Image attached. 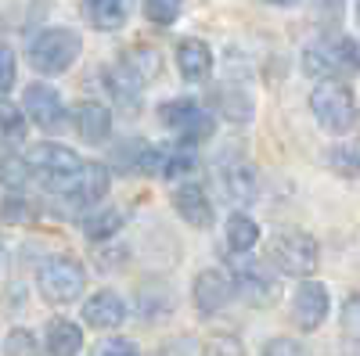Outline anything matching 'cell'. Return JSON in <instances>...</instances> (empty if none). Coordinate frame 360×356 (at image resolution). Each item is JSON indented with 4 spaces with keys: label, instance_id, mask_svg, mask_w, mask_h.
I'll use <instances>...</instances> for the list:
<instances>
[{
    "label": "cell",
    "instance_id": "cell-1",
    "mask_svg": "<svg viewBox=\"0 0 360 356\" xmlns=\"http://www.w3.org/2000/svg\"><path fill=\"white\" fill-rule=\"evenodd\" d=\"M303 69L314 79H342L360 72V47L349 37H321L303 51Z\"/></svg>",
    "mask_w": 360,
    "mask_h": 356
},
{
    "label": "cell",
    "instance_id": "cell-2",
    "mask_svg": "<svg viewBox=\"0 0 360 356\" xmlns=\"http://www.w3.org/2000/svg\"><path fill=\"white\" fill-rule=\"evenodd\" d=\"M79 51H83V40L76 29L54 25V29H44V33L33 37V44H29V65L40 76H62L72 69Z\"/></svg>",
    "mask_w": 360,
    "mask_h": 356
},
{
    "label": "cell",
    "instance_id": "cell-3",
    "mask_svg": "<svg viewBox=\"0 0 360 356\" xmlns=\"http://www.w3.org/2000/svg\"><path fill=\"white\" fill-rule=\"evenodd\" d=\"M266 259L278 274H288V277H310L317 270V259H321V249L314 242V234L307 230H278L266 245Z\"/></svg>",
    "mask_w": 360,
    "mask_h": 356
},
{
    "label": "cell",
    "instance_id": "cell-4",
    "mask_svg": "<svg viewBox=\"0 0 360 356\" xmlns=\"http://www.w3.org/2000/svg\"><path fill=\"white\" fill-rule=\"evenodd\" d=\"M25 162H29V173L54 195H65L69 184L76 180L79 166H83V159L76 152H69V147H62V144H51V140L29 147Z\"/></svg>",
    "mask_w": 360,
    "mask_h": 356
},
{
    "label": "cell",
    "instance_id": "cell-5",
    "mask_svg": "<svg viewBox=\"0 0 360 356\" xmlns=\"http://www.w3.org/2000/svg\"><path fill=\"white\" fill-rule=\"evenodd\" d=\"M310 112L317 119V126L328 133H349L353 119H356V101L353 91L339 79H321L310 94Z\"/></svg>",
    "mask_w": 360,
    "mask_h": 356
},
{
    "label": "cell",
    "instance_id": "cell-6",
    "mask_svg": "<svg viewBox=\"0 0 360 356\" xmlns=\"http://www.w3.org/2000/svg\"><path fill=\"white\" fill-rule=\"evenodd\" d=\"M37 288L47 303L54 306H65V303H76L83 288H86V270H83V263L72 259V256H54L40 266V274H37Z\"/></svg>",
    "mask_w": 360,
    "mask_h": 356
},
{
    "label": "cell",
    "instance_id": "cell-7",
    "mask_svg": "<svg viewBox=\"0 0 360 356\" xmlns=\"http://www.w3.org/2000/svg\"><path fill=\"white\" fill-rule=\"evenodd\" d=\"M159 119H162V126L169 133H176L180 144H202L217 130L213 115H209L198 101H191V98H176V101L159 105Z\"/></svg>",
    "mask_w": 360,
    "mask_h": 356
},
{
    "label": "cell",
    "instance_id": "cell-8",
    "mask_svg": "<svg viewBox=\"0 0 360 356\" xmlns=\"http://www.w3.org/2000/svg\"><path fill=\"white\" fill-rule=\"evenodd\" d=\"M108 187H112L108 166H101V162H83L79 173H76V180L69 184V191L58 195V198L69 205V213H86V209H94V205L108 195Z\"/></svg>",
    "mask_w": 360,
    "mask_h": 356
},
{
    "label": "cell",
    "instance_id": "cell-9",
    "mask_svg": "<svg viewBox=\"0 0 360 356\" xmlns=\"http://www.w3.org/2000/svg\"><path fill=\"white\" fill-rule=\"evenodd\" d=\"M234 295H242L249 306H270L278 299V277L270 274V266H263L259 259H242L234 263Z\"/></svg>",
    "mask_w": 360,
    "mask_h": 356
},
{
    "label": "cell",
    "instance_id": "cell-10",
    "mask_svg": "<svg viewBox=\"0 0 360 356\" xmlns=\"http://www.w3.org/2000/svg\"><path fill=\"white\" fill-rule=\"evenodd\" d=\"M328 310H332V295L321 281H303L292 295V320L299 331H314L324 324Z\"/></svg>",
    "mask_w": 360,
    "mask_h": 356
},
{
    "label": "cell",
    "instance_id": "cell-11",
    "mask_svg": "<svg viewBox=\"0 0 360 356\" xmlns=\"http://www.w3.org/2000/svg\"><path fill=\"white\" fill-rule=\"evenodd\" d=\"M22 101H25V115L33 119L40 130H47V133L62 130V123H65V105H62V98H58L54 86H47V83H29Z\"/></svg>",
    "mask_w": 360,
    "mask_h": 356
},
{
    "label": "cell",
    "instance_id": "cell-12",
    "mask_svg": "<svg viewBox=\"0 0 360 356\" xmlns=\"http://www.w3.org/2000/svg\"><path fill=\"white\" fill-rule=\"evenodd\" d=\"M191 299H195V310L205 313V317H213L220 313L231 299H234V284L224 270H202L195 277V288H191Z\"/></svg>",
    "mask_w": 360,
    "mask_h": 356
},
{
    "label": "cell",
    "instance_id": "cell-13",
    "mask_svg": "<svg viewBox=\"0 0 360 356\" xmlns=\"http://www.w3.org/2000/svg\"><path fill=\"white\" fill-rule=\"evenodd\" d=\"M83 320L90 324V328H119V324L127 320V303H123V295H115V291H94L90 299L83 303Z\"/></svg>",
    "mask_w": 360,
    "mask_h": 356
},
{
    "label": "cell",
    "instance_id": "cell-14",
    "mask_svg": "<svg viewBox=\"0 0 360 356\" xmlns=\"http://www.w3.org/2000/svg\"><path fill=\"white\" fill-rule=\"evenodd\" d=\"M173 209L176 216H184L191 227H209L213 223V205H209V195L202 184H180L173 191Z\"/></svg>",
    "mask_w": 360,
    "mask_h": 356
},
{
    "label": "cell",
    "instance_id": "cell-15",
    "mask_svg": "<svg viewBox=\"0 0 360 356\" xmlns=\"http://www.w3.org/2000/svg\"><path fill=\"white\" fill-rule=\"evenodd\" d=\"M72 123H76V133L86 144H101L112 133V112L101 101H79L76 112H72Z\"/></svg>",
    "mask_w": 360,
    "mask_h": 356
},
{
    "label": "cell",
    "instance_id": "cell-16",
    "mask_svg": "<svg viewBox=\"0 0 360 356\" xmlns=\"http://www.w3.org/2000/svg\"><path fill=\"white\" fill-rule=\"evenodd\" d=\"M105 83H108V94L119 101V108H127V112H134L137 105H141V86H144V79L127 65V62H119V65H112L108 72H105Z\"/></svg>",
    "mask_w": 360,
    "mask_h": 356
},
{
    "label": "cell",
    "instance_id": "cell-17",
    "mask_svg": "<svg viewBox=\"0 0 360 356\" xmlns=\"http://www.w3.org/2000/svg\"><path fill=\"white\" fill-rule=\"evenodd\" d=\"M220 187H224L227 202H234V205H249V202L256 198V191H259L256 169H252V166H245V162L227 166V169L220 173Z\"/></svg>",
    "mask_w": 360,
    "mask_h": 356
},
{
    "label": "cell",
    "instance_id": "cell-18",
    "mask_svg": "<svg viewBox=\"0 0 360 356\" xmlns=\"http://www.w3.org/2000/svg\"><path fill=\"white\" fill-rule=\"evenodd\" d=\"M176 69L184 79L202 83L209 72H213V51H209L202 40H180L176 47Z\"/></svg>",
    "mask_w": 360,
    "mask_h": 356
},
{
    "label": "cell",
    "instance_id": "cell-19",
    "mask_svg": "<svg viewBox=\"0 0 360 356\" xmlns=\"http://www.w3.org/2000/svg\"><path fill=\"white\" fill-rule=\"evenodd\" d=\"M86 18L94 29H101V33H112V29L127 25L130 11H134V0H86Z\"/></svg>",
    "mask_w": 360,
    "mask_h": 356
},
{
    "label": "cell",
    "instance_id": "cell-20",
    "mask_svg": "<svg viewBox=\"0 0 360 356\" xmlns=\"http://www.w3.org/2000/svg\"><path fill=\"white\" fill-rule=\"evenodd\" d=\"M83 349V331L72 320H51L47 324V352L51 356H76Z\"/></svg>",
    "mask_w": 360,
    "mask_h": 356
},
{
    "label": "cell",
    "instance_id": "cell-21",
    "mask_svg": "<svg viewBox=\"0 0 360 356\" xmlns=\"http://www.w3.org/2000/svg\"><path fill=\"white\" fill-rule=\"evenodd\" d=\"M123 227V213L112 209V205H94V209H86V220H83V234L90 242H105V237L119 234Z\"/></svg>",
    "mask_w": 360,
    "mask_h": 356
},
{
    "label": "cell",
    "instance_id": "cell-22",
    "mask_svg": "<svg viewBox=\"0 0 360 356\" xmlns=\"http://www.w3.org/2000/svg\"><path fill=\"white\" fill-rule=\"evenodd\" d=\"M259 242V227L245 213H231L227 216V249L231 252H249Z\"/></svg>",
    "mask_w": 360,
    "mask_h": 356
},
{
    "label": "cell",
    "instance_id": "cell-23",
    "mask_svg": "<svg viewBox=\"0 0 360 356\" xmlns=\"http://www.w3.org/2000/svg\"><path fill=\"white\" fill-rule=\"evenodd\" d=\"M198 169V159L191 152V144L184 147H166V159H162V169L159 176H166V180H184V176H191Z\"/></svg>",
    "mask_w": 360,
    "mask_h": 356
},
{
    "label": "cell",
    "instance_id": "cell-24",
    "mask_svg": "<svg viewBox=\"0 0 360 356\" xmlns=\"http://www.w3.org/2000/svg\"><path fill=\"white\" fill-rule=\"evenodd\" d=\"M25 137V115L11 101L0 98V144H18Z\"/></svg>",
    "mask_w": 360,
    "mask_h": 356
},
{
    "label": "cell",
    "instance_id": "cell-25",
    "mask_svg": "<svg viewBox=\"0 0 360 356\" xmlns=\"http://www.w3.org/2000/svg\"><path fill=\"white\" fill-rule=\"evenodd\" d=\"M29 180H33V173H29L25 155H4V159H0V184H4V187L22 191Z\"/></svg>",
    "mask_w": 360,
    "mask_h": 356
},
{
    "label": "cell",
    "instance_id": "cell-26",
    "mask_svg": "<svg viewBox=\"0 0 360 356\" xmlns=\"http://www.w3.org/2000/svg\"><path fill=\"white\" fill-rule=\"evenodd\" d=\"M127 65H130L141 79H152V76H159V54H155L152 47H134L130 58H127Z\"/></svg>",
    "mask_w": 360,
    "mask_h": 356
},
{
    "label": "cell",
    "instance_id": "cell-27",
    "mask_svg": "<svg viewBox=\"0 0 360 356\" xmlns=\"http://www.w3.org/2000/svg\"><path fill=\"white\" fill-rule=\"evenodd\" d=\"M4 356H40V345H37L33 331L15 328V331L4 338Z\"/></svg>",
    "mask_w": 360,
    "mask_h": 356
},
{
    "label": "cell",
    "instance_id": "cell-28",
    "mask_svg": "<svg viewBox=\"0 0 360 356\" xmlns=\"http://www.w3.org/2000/svg\"><path fill=\"white\" fill-rule=\"evenodd\" d=\"M180 4H184V0H144V15L159 25H169V22H176Z\"/></svg>",
    "mask_w": 360,
    "mask_h": 356
},
{
    "label": "cell",
    "instance_id": "cell-29",
    "mask_svg": "<svg viewBox=\"0 0 360 356\" xmlns=\"http://www.w3.org/2000/svg\"><path fill=\"white\" fill-rule=\"evenodd\" d=\"M18 76V62H15V51L8 44H0V98H8V91L15 86Z\"/></svg>",
    "mask_w": 360,
    "mask_h": 356
},
{
    "label": "cell",
    "instance_id": "cell-30",
    "mask_svg": "<svg viewBox=\"0 0 360 356\" xmlns=\"http://www.w3.org/2000/svg\"><path fill=\"white\" fill-rule=\"evenodd\" d=\"M90 356H141V349L130 342V338H105L94 345Z\"/></svg>",
    "mask_w": 360,
    "mask_h": 356
},
{
    "label": "cell",
    "instance_id": "cell-31",
    "mask_svg": "<svg viewBox=\"0 0 360 356\" xmlns=\"http://www.w3.org/2000/svg\"><path fill=\"white\" fill-rule=\"evenodd\" d=\"M0 216L11 220V223H22V220L33 216V205L22 202V198H4V202H0Z\"/></svg>",
    "mask_w": 360,
    "mask_h": 356
},
{
    "label": "cell",
    "instance_id": "cell-32",
    "mask_svg": "<svg viewBox=\"0 0 360 356\" xmlns=\"http://www.w3.org/2000/svg\"><path fill=\"white\" fill-rule=\"evenodd\" d=\"M342 328H346L349 338H360V295H353V299L346 303V310H342Z\"/></svg>",
    "mask_w": 360,
    "mask_h": 356
},
{
    "label": "cell",
    "instance_id": "cell-33",
    "mask_svg": "<svg viewBox=\"0 0 360 356\" xmlns=\"http://www.w3.org/2000/svg\"><path fill=\"white\" fill-rule=\"evenodd\" d=\"M263 356H307V352H303V345L292 342V338H274V342H266Z\"/></svg>",
    "mask_w": 360,
    "mask_h": 356
},
{
    "label": "cell",
    "instance_id": "cell-34",
    "mask_svg": "<svg viewBox=\"0 0 360 356\" xmlns=\"http://www.w3.org/2000/svg\"><path fill=\"white\" fill-rule=\"evenodd\" d=\"M353 173H360V144L353 147Z\"/></svg>",
    "mask_w": 360,
    "mask_h": 356
},
{
    "label": "cell",
    "instance_id": "cell-35",
    "mask_svg": "<svg viewBox=\"0 0 360 356\" xmlns=\"http://www.w3.org/2000/svg\"><path fill=\"white\" fill-rule=\"evenodd\" d=\"M270 4H278V8H292V4H299V0H270Z\"/></svg>",
    "mask_w": 360,
    "mask_h": 356
},
{
    "label": "cell",
    "instance_id": "cell-36",
    "mask_svg": "<svg viewBox=\"0 0 360 356\" xmlns=\"http://www.w3.org/2000/svg\"><path fill=\"white\" fill-rule=\"evenodd\" d=\"M0 263H4V245H0Z\"/></svg>",
    "mask_w": 360,
    "mask_h": 356
},
{
    "label": "cell",
    "instance_id": "cell-37",
    "mask_svg": "<svg viewBox=\"0 0 360 356\" xmlns=\"http://www.w3.org/2000/svg\"><path fill=\"white\" fill-rule=\"evenodd\" d=\"M356 22H360V4H356Z\"/></svg>",
    "mask_w": 360,
    "mask_h": 356
}]
</instances>
